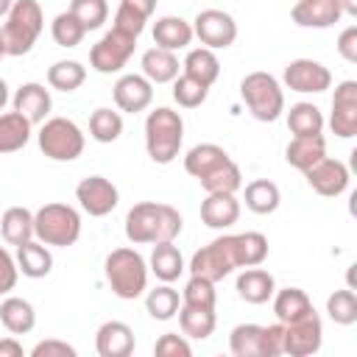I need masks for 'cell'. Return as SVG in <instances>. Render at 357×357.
Listing matches in <instances>:
<instances>
[{"mask_svg":"<svg viewBox=\"0 0 357 357\" xmlns=\"http://www.w3.org/2000/svg\"><path fill=\"white\" fill-rule=\"evenodd\" d=\"M181 215L170 204L156 201H139L126 215V237L134 245H156V243H173L181 234Z\"/></svg>","mask_w":357,"mask_h":357,"instance_id":"cell-1","label":"cell"},{"mask_svg":"<svg viewBox=\"0 0 357 357\" xmlns=\"http://www.w3.org/2000/svg\"><path fill=\"white\" fill-rule=\"evenodd\" d=\"M184 142V120L167 106H156L145 117V151L156 165H170Z\"/></svg>","mask_w":357,"mask_h":357,"instance_id":"cell-2","label":"cell"},{"mask_svg":"<svg viewBox=\"0 0 357 357\" xmlns=\"http://www.w3.org/2000/svg\"><path fill=\"white\" fill-rule=\"evenodd\" d=\"M103 273L112 293L123 301L139 298L148 287V262L137 248H114L103 262Z\"/></svg>","mask_w":357,"mask_h":357,"instance_id":"cell-3","label":"cell"},{"mask_svg":"<svg viewBox=\"0 0 357 357\" xmlns=\"http://www.w3.org/2000/svg\"><path fill=\"white\" fill-rule=\"evenodd\" d=\"M45 28V14L39 0H14L11 11L6 14V22L0 28L6 56H25L36 45L39 33Z\"/></svg>","mask_w":357,"mask_h":357,"instance_id":"cell-4","label":"cell"},{"mask_svg":"<svg viewBox=\"0 0 357 357\" xmlns=\"http://www.w3.org/2000/svg\"><path fill=\"white\" fill-rule=\"evenodd\" d=\"M33 237L45 245L67 248L81 237V215L70 204H45L33 212Z\"/></svg>","mask_w":357,"mask_h":357,"instance_id":"cell-5","label":"cell"},{"mask_svg":"<svg viewBox=\"0 0 357 357\" xmlns=\"http://www.w3.org/2000/svg\"><path fill=\"white\" fill-rule=\"evenodd\" d=\"M240 98L245 100L248 112L254 114V120L259 123H273L282 117L284 112V92H282V84L265 73V70H257V73H248L243 81H240Z\"/></svg>","mask_w":357,"mask_h":357,"instance_id":"cell-6","label":"cell"},{"mask_svg":"<svg viewBox=\"0 0 357 357\" xmlns=\"http://www.w3.org/2000/svg\"><path fill=\"white\" fill-rule=\"evenodd\" d=\"M39 151L53 162H75L84 153V131L70 117H47L36 134Z\"/></svg>","mask_w":357,"mask_h":357,"instance_id":"cell-7","label":"cell"},{"mask_svg":"<svg viewBox=\"0 0 357 357\" xmlns=\"http://www.w3.org/2000/svg\"><path fill=\"white\" fill-rule=\"evenodd\" d=\"M190 276H204L209 282H220L226 279L237 265V245H234V234H223L215 237L209 245L198 248L190 259Z\"/></svg>","mask_w":357,"mask_h":357,"instance_id":"cell-8","label":"cell"},{"mask_svg":"<svg viewBox=\"0 0 357 357\" xmlns=\"http://www.w3.org/2000/svg\"><path fill=\"white\" fill-rule=\"evenodd\" d=\"M134 47H137V36L112 28V31H106V33L92 45V50H89V64H92V70L100 73V75L120 73V70L128 64Z\"/></svg>","mask_w":357,"mask_h":357,"instance_id":"cell-9","label":"cell"},{"mask_svg":"<svg viewBox=\"0 0 357 357\" xmlns=\"http://www.w3.org/2000/svg\"><path fill=\"white\" fill-rule=\"evenodd\" d=\"M192 36H198V42L209 50H223L229 45H234L237 39V22L229 11L220 8H204L195 14L192 20Z\"/></svg>","mask_w":357,"mask_h":357,"instance_id":"cell-10","label":"cell"},{"mask_svg":"<svg viewBox=\"0 0 357 357\" xmlns=\"http://www.w3.org/2000/svg\"><path fill=\"white\" fill-rule=\"evenodd\" d=\"M284 326V354L290 357H310L315 351H321L324 343V324L321 315L315 310H310L307 315L282 324Z\"/></svg>","mask_w":357,"mask_h":357,"instance_id":"cell-11","label":"cell"},{"mask_svg":"<svg viewBox=\"0 0 357 357\" xmlns=\"http://www.w3.org/2000/svg\"><path fill=\"white\" fill-rule=\"evenodd\" d=\"M282 81L287 89L293 92H301V95H318V92H326L332 86V73L329 67H324L321 61L315 59H293L284 73H282Z\"/></svg>","mask_w":357,"mask_h":357,"instance_id":"cell-12","label":"cell"},{"mask_svg":"<svg viewBox=\"0 0 357 357\" xmlns=\"http://www.w3.org/2000/svg\"><path fill=\"white\" fill-rule=\"evenodd\" d=\"M75 201L81 204V209L89 218H103V215L114 212V206L120 201V192H117V187L109 178H103V176H86L75 187Z\"/></svg>","mask_w":357,"mask_h":357,"instance_id":"cell-13","label":"cell"},{"mask_svg":"<svg viewBox=\"0 0 357 357\" xmlns=\"http://www.w3.org/2000/svg\"><path fill=\"white\" fill-rule=\"evenodd\" d=\"M329 128L340 139H351L357 134V81H340L335 86Z\"/></svg>","mask_w":357,"mask_h":357,"instance_id":"cell-14","label":"cell"},{"mask_svg":"<svg viewBox=\"0 0 357 357\" xmlns=\"http://www.w3.org/2000/svg\"><path fill=\"white\" fill-rule=\"evenodd\" d=\"M304 178H307V184H310L318 195H324V198H337V195L346 192L351 176H349V167H346L343 162L324 156L321 162H315L312 167L304 170Z\"/></svg>","mask_w":357,"mask_h":357,"instance_id":"cell-15","label":"cell"},{"mask_svg":"<svg viewBox=\"0 0 357 357\" xmlns=\"http://www.w3.org/2000/svg\"><path fill=\"white\" fill-rule=\"evenodd\" d=\"M112 95H114V103H117L120 112L137 114V112H145L151 106V100H153V84L145 75L126 73V75H120L114 81Z\"/></svg>","mask_w":357,"mask_h":357,"instance_id":"cell-16","label":"cell"},{"mask_svg":"<svg viewBox=\"0 0 357 357\" xmlns=\"http://www.w3.org/2000/svg\"><path fill=\"white\" fill-rule=\"evenodd\" d=\"M343 17V6L340 0H298L290 8V20L298 28H332L335 22H340Z\"/></svg>","mask_w":357,"mask_h":357,"instance_id":"cell-17","label":"cell"},{"mask_svg":"<svg viewBox=\"0 0 357 357\" xmlns=\"http://www.w3.org/2000/svg\"><path fill=\"white\" fill-rule=\"evenodd\" d=\"M50 89H45V84L28 81L14 92V112H20L31 126H42L50 114Z\"/></svg>","mask_w":357,"mask_h":357,"instance_id":"cell-18","label":"cell"},{"mask_svg":"<svg viewBox=\"0 0 357 357\" xmlns=\"http://www.w3.org/2000/svg\"><path fill=\"white\" fill-rule=\"evenodd\" d=\"M240 218V201L231 192H206L201 201V223L209 229H229Z\"/></svg>","mask_w":357,"mask_h":357,"instance_id":"cell-19","label":"cell"},{"mask_svg":"<svg viewBox=\"0 0 357 357\" xmlns=\"http://www.w3.org/2000/svg\"><path fill=\"white\" fill-rule=\"evenodd\" d=\"M95 349L100 357H128L134 351V332L123 321H106L95 332Z\"/></svg>","mask_w":357,"mask_h":357,"instance_id":"cell-20","label":"cell"},{"mask_svg":"<svg viewBox=\"0 0 357 357\" xmlns=\"http://www.w3.org/2000/svg\"><path fill=\"white\" fill-rule=\"evenodd\" d=\"M192 42V22L176 14H165L153 22V45L165 50H184Z\"/></svg>","mask_w":357,"mask_h":357,"instance_id":"cell-21","label":"cell"},{"mask_svg":"<svg viewBox=\"0 0 357 357\" xmlns=\"http://www.w3.org/2000/svg\"><path fill=\"white\" fill-rule=\"evenodd\" d=\"M276 293V282L273 273H268L265 268H245L237 276V296L248 304H265L271 301V296Z\"/></svg>","mask_w":357,"mask_h":357,"instance_id":"cell-22","label":"cell"},{"mask_svg":"<svg viewBox=\"0 0 357 357\" xmlns=\"http://www.w3.org/2000/svg\"><path fill=\"white\" fill-rule=\"evenodd\" d=\"M229 162V153L220 148V145H215V142H201V145H192L190 151H187V156H184V170L192 176V178H204V176H209L212 170H218L220 165H226Z\"/></svg>","mask_w":357,"mask_h":357,"instance_id":"cell-23","label":"cell"},{"mask_svg":"<svg viewBox=\"0 0 357 357\" xmlns=\"http://www.w3.org/2000/svg\"><path fill=\"white\" fill-rule=\"evenodd\" d=\"M14 259H17L20 273L28 276V279H42V276H47L53 271V254L39 240H28V243L17 245V257Z\"/></svg>","mask_w":357,"mask_h":357,"instance_id":"cell-24","label":"cell"},{"mask_svg":"<svg viewBox=\"0 0 357 357\" xmlns=\"http://www.w3.org/2000/svg\"><path fill=\"white\" fill-rule=\"evenodd\" d=\"M142 75L151 81V84H173V78L178 75V59L173 50H165V47H151L142 53Z\"/></svg>","mask_w":357,"mask_h":357,"instance_id":"cell-25","label":"cell"},{"mask_svg":"<svg viewBox=\"0 0 357 357\" xmlns=\"http://www.w3.org/2000/svg\"><path fill=\"white\" fill-rule=\"evenodd\" d=\"M324 156H326V139H324V134L293 137L290 145H287V151H284L287 165L296 167V170H301V173H304L307 167H312L315 162H321Z\"/></svg>","mask_w":357,"mask_h":357,"instance_id":"cell-26","label":"cell"},{"mask_svg":"<svg viewBox=\"0 0 357 357\" xmlns=\"http://www.w3.org/2000/svg\"><path fill=\"white\" fill-rule=\"evenodd\" d=\"M229 351L234 357H268L265 326L259 324H237L229 335Z\"/></svg>","mask_w":357,"mask_h":357,"instance_id":"cell-27","label":"cell"},{"mask_svg":"<svg viewBox=\"0 0 357 357\" xmlns=\"http://www.w3.org/2000/svg\"><path fill=\"white\" fill-rule=\"evenodd\" d=\"M0 234L14 248L33 240V212L25 206H8L0 218Z\"/></svg>","mask_w":357,"mask_h":357,"instance_id":"cell-28","label":"cell"},{"mask_svg":"<svg viewBox=\"0 0 357 357\" xmlns=\"http://www.w3.org/2000/svg\"><path fill=\"white\" fill-rule=\"evenodd\" d=\"M0 324L11 332V335H28L36 326V312L33 304L20 298V296H8L0 304Z\"/></svg>","mask_w":357,"mask_h":357,"instance_id":"cell-29","label":"cell"},{"mask_svg":"<svg viewBox=\"0 0 357 357\" xmlns=\"http://www.w3.org/2000/svg\"><path fill=\"white\" fill-rule=\"evenodd\" d=\"M178 326L184 332V337H192V340H206L212 332H215V310L209 307H192V304H181L178 307Z\"/></svg>","mask_w":357,"mask_h":357,"instance_id":"cell-30","label":"cell"},{"mask_svg":"<svg viewBox=\"0 0 357 357\" xmlns=\"http://www.w3.org/2000/svg\"><path fill=\"white\" fill-rule=\"evenodd\" d=\"M31 123L20 112L0 114V153H17L31 139Z\"/></svg>","mask_w":357,"mask_h":357,"instance_id":"cell-31","label":"cell"},{"mask_svg":"<svg viewBox=\"0 0 357 357\" xmlns=\"http://www.w3.org/2000/svg\"><path fill=\"white\" fill-rule=\"evenodd\" d=\"M271 298H273V312H276L279 324H290V321L307 315L310 310H315L312 301H310V296H307L301 287H284V290H276Z\"/></svg>","mask_w":357,"mask_h":357,"instance_id":"cell-32","label":"cell"},{"mask_svg":"<svg viewBox=\"0 0 357 357\" xmlns=\"http://www.w3.org/2000/svg\"><path fill=\"white\" fill-rule=\"evenodd\" d=\"M245 206L254 212V215H271V212H276L279 209V204H282V192H279V187L273 184V181H268V178H254V181H248L245 184Z\"/></svg>","mask_w":357,"mask_h":357,"instance_id":"cell-33","label":"cell"},{"mask_svg":"<svg viewBox=\"0 0 357 357\" xmlns=\"http://www.w3.org/2000/svg\"><path fill=\"white\" fill-rule=\"evenodd\" d=\"M181 67H184V73L190 78H195V81H201L206 86H212L218 81V75H220V61H218L215 50H209V47H192L184 56Z\"/></svg>","mask_w":357,"mask_h":357,"instance_id":"cell-34","label":"cell"},{"mask_svg":"<svg viewBox=\"0 0 357 357\" xmlns=\"http://www.w3.org/2000/svg\"><path fill=\"white\" fill-rule=\"evenodd\" d=\"M151 271L156 273L159 282H176L184 271V257L173 243H156L151 251Z\"/></svg>","mask_w":357,"mask_h":357,"instance_id":"cell-35","label":"cell"},{"mask_svg":"<svg viewBox=\"0 0 357 357\" xmlns=\"http://www.w3.org/2000/svg\"><path fill=\"white\" fill-rule=\"evenodd\" d=\"M287 128L293 137H312V134H321L324 131V114L315 103H293L290 112H287Z\"/></svg>","mask_w":357,"mask_h":357,"instance_id":"cell-36","label":"cell"},{"mask_svg":"<svg viewBox=\"0 0 357 357\" xmlns=\"http://www.w3.org/2000/svg\"><path fill=\"white\" fill-rule=\"evenodd\" d=\"M86 81V67L73 59H61L47 67V84L59 92H75Z\"/></svg>","mask_w":357,"mask_h":357,"instance_id":"cell-37","label":"cell"},{"mask_svg":"<svg viewBox=\"0 0 357 357\" xmlns=\"http://www.w3.org/2000/svg\"><path fill=\"white\" fill-rule=\"evenodd\" d=\"M178 307H181L178 290H173L167 282L159 284V287H153V290H148V296H145V310H148V315L153 321H170V318H176Z\"/></svg>","mask_w":357,"mask_h":357,"instance_id":"cell-38","label":"cell"},{"mask_svg":"<svg viewBox=\"0 0 357 357\" xmlns=\"http://www.w3.org/2000/svg\"><path fill=\"white\" fill-rule=\"evenodd\" d=\"M234 245H237V265L240 268H254L262 265L268 257V237L262 231H243L234 234Z\"/></svg>","mask_w":357,"mask_h":357,"instance_id":"cell-39","label":"cell"},{"mask_svg":"<svg viewBox=\"0 0 357 357\" xmlns=\"http://www.w3.org/2000/svg\"><path fill=\"white\" fill-rule=\"evenodd\" d=\"M123 134V117L120 112L109 109V106H100L89 114V137L95 142H114L117 137Z\"/></svg>","mask_w":357,"mask_h":357,"instance_id":"cell-40","label":"cell"},{"mask_svg":"<svg viewBox=\"0 0 357 357\" xmlns=\"http://www.w3.org/2000/svg\"><path fill=\"white\" fill-rule=\"evenodd\" d=\"M84 33H86V28L70 11L56 14L53 22H50V36H53V42L59 47H78L81 39H84Z\"/></svg>","mask_w":357,"mask_h":357,"instance_id":"cell-41","label":"cell"},{"mask_svg":"<svg viewBox=\"0 0 357 357\" xmlns=\"http://www.w3.org/2000/svg\"><path fill=\"white\" fill-rule=\"evenodd\" d=\"M206 95H209V86L201 84V81H195V78H190L187 73H181V75L173 78V100L181 109H198L206 100Z\"/></svg>","mask_w":357,"mask_h":357,"instance_id":"cell-42","label":"cell"},{"mask_svg":"<svg viewBox=\"0 0 357 357\" xmlns=\"http://www.w3.org/2000/svg\"><path fill=\"white\" fill-rule=\"evenodd\" d=\"M201 187L206 190V192H237L240 187H243V173H240V167L229 159L226 165H220L218 170H212L209 176H204L201 178Z\"/></svg>","mask_w":357,"mask_h":357,"instance_id":"cell-43","label":"cell"},{"mask_svg":"<svg viewBox=\"0 0 357 357\" xmlns=\"http://www.w3.org/2000/svg\"><path fill=\"white\" fill-rule=\"evenodd\" d=\"M326 312L335 324L340 326H351L357 321V296L354 290L343 287V290H335L329 298H326Z\"/></svg>","mask_w":357,"mask_h":357,"instance_id":"cell-44","label":"cell"},{"mask_svg":"<svg viewBox=\"0 0 357 357\" xmlns=\"http://www.w3.org/2000/svg\"><path fill=\"white\" fill-rule=\"evenodd\" d=\"M86 31H95L106 22L109 17V3L106 0H70V8H67Z\"/></svg>","mask_w":357,"mask_h":357,"instance_id":"cell-45","label":"cell"},{"mask_svg":"<svg viewBox=\"0 0 357 357\" xmlns=\"http://www.w3.org/2000/svg\"><path fill=\"white\" fill-rule=\"evenodd\" d=\"M215 282L204 279V276H190L184 290H181V304H192V307H209L215 310Z\"/></svg>","mask_w":357,"mask_h":357,"instance_id":"cell-46","label":"cell"},{"mask_svg":"<svg viewBox=\"0 0 357 357\" xmlns=\"http://www.w3.org/2000/svg\"><path fill=\"white\" fill-rule=\"evenodd\" d=\"M153 354L156 357H190L192 354V346L184 335L178 332H165L156 343H153Z\"/></svg>","mask_w":357,"mask_h":357,"instance_id":"cell-47","label":"cell"},{"mask_svg":"<svg viewBox=\"0 0 357 357\" xmlns=\"http://www.w3.org/2000/svg\"><path fill=\"white\" fill-rule=\"evenodd\" d=\"M75 346H70L67 340H39L33 349H31V357H75Z\"/></svg>","mask_w":357,"mask_h":357,"instance_id":"cell-48","label":"cell"},{"mask_svg":"<svg viewBox=\"0 0 357 357\" xmlns=\"http://www.w3.org/2000/svg\"><path fill=\"white\" fill-rule=\"evenodd\" d=\"M145 22H148V20H142V17H137L134 11H128V8L117 6V11H114V25H112V28H117V31L131 33V36H137V39H139V33L145 31Z\"/></svg>","mask_w":357,"mask_h":357,"instance_id":"cell-49","label":"cell"},{"mask_svg":"<svg viewBox=\"0 0 357 357\" xmlns=\"http://www.w3.org/2000/svg\"><path fill=\"white\" fill-rule=\"evenodd\" d=\"M17 276H20V268H17V259L0 245V296L3 293H11L14 284H17Z\"/></svg>","mask_w":357,"mask_h":357,"instance_id":"cell-50","label":"cell"},{"mask_svg":"<svg viewBox=\"0 0 357 357\" xmlns=\"http://www.w3.org/2000/svg\"><path fill=\"white\" fill-rule=\"evenodd\" d=\"M335 47H337V53H340L343 61L357 64V25H346V28L340 31Z\"/></svg>","mask_w":357,"mask_h":357,"instance_id":"cell-51","label":"cell"},{"mask_svg":"<svg viewBox=\"0 0 357 357\" xmlns=\"http://www.w3.org/2000/svg\"><path fill=\"white\" fill-rule=\"evenodd\" d=\"M265 346H268V357L284 354V326L282 324L265 326Z\"/></svg>","mask_w":357,"mask_h":357,"instance_id":"cell-52","label":"cell"},{"mask_svg":"<svg viewBox=\"0 0 357 357\" xmlns=\"http://www.w3.org/2000/svg\"><path fill=\"white\" fill-rule=\"evenodd\" d=\"M120 6L128 8V11H134L137 17L148 20L153 14V8H156V0H120Z\"/></svg>","mask_w":357,"mask_h":357,"instance_id":"cell-53","label":"cell"},{"mask_svg":"<svg viewBox=\"0 0 357 357\" xmlns=\"http://www.w3.org/2000/svg\"><path fill=\"white\" fill-rule=\"evenodd\" d=\"M0 357H22V346H20V340L14 335L0 340Z\"/></svg>","mask_w":357,"mask_h":357,"instance_id":"cell-54","label":"cell"},{"mask_svg":"<svg viewBox=\"0 0 357 357\" xmlns=\"http://www.w3.org/2000/svg\"><path fill=\"white\" fill-rule=\"evenodd\" d=\"M340 6H343V14L357 17V0H340Z\"/></svg>","mask_w":357,"mask_h":357,"instance_id":"cell-55","label":"cell"},{"mask_svg":"<svg viewBox=\"0 0 357 357\" xmlns=\"http://www.w3.org/2000/svg\"><path fill=\"white\" fill-rule=\"evenodd\" d=\"M6 103H8V86H6V81L0 78V112H3Z\"/></svg>","mask_w":357,"mask_h":357,"instance_id":"cell-56","label":"cell"},{"mask_svg":"<svg viewBox=\"0 0 357 357\" xmlns=\"http://www.w3.org/2000/svg\"><path fill=\"white\" fill-rule=\"evenodd\" d=\"M11 6H14V0H0V20H6V14L11 11Z\"/></svg>","mask_w":357,"mask_h":357,"instance_id":"cell-57","label":"cell"},{"mask_svg":"<svg viewBox=\"0 0 357 357\" xmlns=\"http://www.w3.org/2000/svg\"><path fill=\"white\" fill-rule=\"evenodd\" d=\"M6 56V45H3V36H0V59Z\"/></svg>","mask_w":357,"mask_h":357,"instance_id":"cell-58","label":"cell"}]
</instances>
